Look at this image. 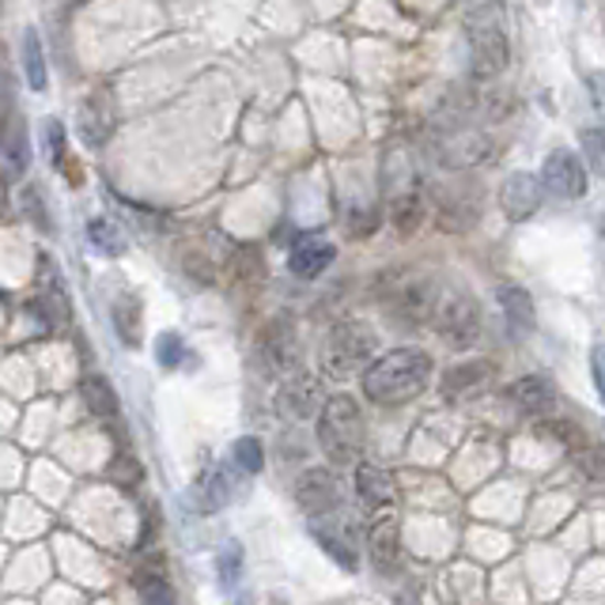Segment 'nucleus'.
<instances>
[{
	"label": "nucleus",
	"mask_w": 605,
	"mask_h": 605,
	"mask_svg": "<svg viewBox=\"0 0 605 605\" xmlns=\"http://www.w3.org/2000/svg\"><path fill=\"white\" fill-rule=\"evenodd\" d=\"M432 371L435 363L424 349H394L363 368V394L375 405H405L428 390Z\"/></svg>",
	"instance_id": "nucleus-1"
},
{
	"label": "nucleus",
	"mask_w": 605,
	"mask_h": 605,
	"mask_svg": "<svg viewBox=\"0 0 605 605\" xmlns=\"http://www.w3.org/2000/svg\"><path fill=\"white\" fill-rule=\"evenodd\" d=\"M318 443L329 461L349 466L363 450V413L352 394H333L318 413Z\"/></svg>",
	"instance_id": "nucleus-2"
},
{
	"label": "nucleus",
	"mask_w": 605,
	"mask_h": 605,
	"mask_svg": "<svg viewBox=\"0 0 605 605\" xmlns=\"http://www.w3.org/2000/svg\"><path fill=\"white\" fill-rule=\"evenodd\" d=\"M466 46H469V61L480 76H500L511 61V46H507V31L496 8L477 4L466 12Z\"/></svg>",
	"instance_id": "nucleus-3"
},
{
	"label": "nucleus",
	"mask_w": 605,
	"mask_h": 605,
	"mask_svg": "<svg viewBox=\"0 0 605 605\" xmlns=\"http://www.w3.org/2000/svg\"><path fill=\"white\" fill-rule=\"evenodd\" d=\"M432 326L450 349H469L480 337V302L466 288L439 291V302L432 310Z\"/></svg>",
	"instance_id": "nucleus-4"
},
{
	"label": "nucleus",
	"mask_w": 605,
	"mask_h": 605,
	"mask_svg": "<svg viewBox=\"0 0 605 605\" xmlns=\"http://www.w3.org/2000/svg\"><path fill=\"white\" fill-rule=\"evenodd\" d=\"M371 352H375V329L371 326L349 318V322L329 329V337H326L329 375H352V371H363L371 360Z\"/></svg>",
	"instance_id": "nucleus-5"
},
{
	"label": "nucleus",
	"mask_w": 605,
	"mask_h": 605,
	"mask_svg": "<svg viewBox=\"0 0 605 605\" xmlns=\"http://www.w3.org/2000/svg\"><path fill=\"white\" fill-rule=\"evenodd\" d=\"M439 291H443L439 280L428 277V273H408V277L394 284V291H390V299H386V310L394 318H402L405 326H424V322H432Z\"/></svg>",
	"instance_id": "nucleus-6"
},
{
	"label": "nucleus",
	"mask_w": 605,
	"mask_h": 605,
	"mask_svg": "<svg viewBox=\"0 0 605 605\" xmlns=\"http://www.w3.org/2000/svg\"><path fill=\"white\" fill-rule=\"evenodd\" d=\"M291 496H296V503H299L302 514L318 519V514H333L337 507H341L344 488H341V480H337L333 469L315 466V469H302V474L296 477V485H291Z\"/></svg>",
	"instance_id": "nucleus-7"
},
{
	"label": "nucleus",
	"mask_w": 605,
	"mask_h": 605,
	"mask_svg": "<svg viewBox=\"0 0 605 605\" xmlns=\"http://www.w3.org/2000/svg\"><path fill=\"white\" fill-rule=\"evenodd\" d=\"M296 352H299V344H296V329H291L288 318H277V322H269L257 333V341H254V363L265 371V375H273V379H280V375H288L291 368H296Z\"/></svg>",
	"instance_id": "nucleus-8"
},
{
	"label": "nucleus",
	"mask_w": 605,
	"mask_h": 605,
	"mask_svg": "<svg viewBox=\"0 0 605 605\" xmlns=\"http://www.w3.org/2000/svg\"><path fill=\"white\" fill-rule=\"evenodd\" d=\"M541 190H549L560 201H575L586 193V171L572 148H553L541 167Z\"/></svg>",
	"instance_id": "nucleus-9"
},
{
	"label": "nucleus",
	"mask_w": 605,
	"mask_h": 605,
	"mask_svg": "<svg viewBox=\"0 0 605 605\" xmlns=\"http://www.w3.org/2000/svg\"><path fill=\"white\" fill-rule=\"evenodd\" d=\"M541 198H545V190H541V182L533 174L527 171H519V174H511L503 182V190H500V209H503V216L507 220H530L533 212L541 209Z\"/></svg>",
	"instance_id": "nucleus-10"
},
{
	"label": "nucleus",
	"mask_w": 605,
	"mask_h": 605,
	"mask_svg": "<svg viewBox=\"0 0 605 605\" xmlns=\"http://www.w3.org/2000/svg\"><path fill=\"white\" fill-rule=\"evenodd\" d=\"M26 167H31V140H26V126L23 118H8V126L0 129V174L8 178V182H15V178L26 174Z\"/></svg>",
	"instance_id": "nucleus-11"
},
{
	"label": "nucleus",
	"mask_w": 605,
	"mask_h": 605,
	"mask_svg": "<svg viewBox=\"0 0 605 605\" xmlns=\"http://www.w3.org/2000/svg\"><path fill=\"white\" fill-rule=\"evenodd\" d=\"M333 254H337L333 243H326V238H318V235H302L288 254V269L296 273L299 280H315L329 269Z\"/></svg>",
	"instance_id": "nucleus-12"
},
{
	"label": "nucleus",
	"mask_w": 605,
	"mask_h": 605,
	"mask_svg": "<svg viewBox=\"0 0 605 605\" xmlns=\"http://www.w3.org/2000/svg\"><path fill=\"white\" fill-rule=\"evenodd\" d=\"M511 402L527 416H549L556 405V386L545 375H527L511 386Z\"/></svg>",
	"instance_id": "nucleus-13"
},
{
	"label": "nucleus",
	"mask_w": 605,
	"mask_h": 605,
	"mask_svg": "<svg viewBox=\"0 0 605 605\" xmlns=\"http://www.w3.org/2000/svg\"><path fill=\"white\" fill-rule=\"evenodd\" d=\"M496 299H500L503 318L511 322L514 333H533V326H538V310H533V299H530L527 288H519V284H500Z\"/></svg>",
	"instance_id": "nucleus-14"
},
{
	"label": "nucleus",
	"mask_w": 605,
	"mask_h": 605,
	"mask_svg": "<svg viewBox=\"0 0 605 605\" xmlns=\"http://www.w3.org/2000/svg\"><path fill=\"white\" fill-rule=\"evenodd\" d=\"M315 397H318V386L310 375H291L280 382L277 390V405L284 416H296V421H302V416L315 413Z\"/></svg>",
	"instance_id": "nucleus-15"
},
{
	"label": "nucleus",
	"mask_w": 605,
	"mask_h": 605,
	"mask_svg": "<svg viewBox=\"0 0 605 605\" xmlns=\"http://www.w3.org/2000/svg\"><path fill=\"white\" fill-rule=\"evenodd\" d=\"M397 519H379L375 527L368 530V556L379 572H390L397 564V549H402V538H397Z\"/></svg>",
	"instance_id": "nucleus-16"
},
{
	"label": "nucleus",
	"mask_w": 605,
	"mask_h": 605,
	"mask_svg": "<svg viewBox=\"0 0 605 605\" xmlns=\"http://www.w3.org/2000/svg\"><path fill=\"white\" fill-rule=\"evenodd\" d=\"M492 379V363L485 360H466L458 363V368H450L447 375H443V397H466L474 394V390H480L485 382Z\"/></svg>",
	"instance_id": "nucleus-17"
},
{
	"label": "nucleus",
	"mask_w": 605,
	"mask_h": 605,
	"mask_svg": "<svg viewBox=\"0 0 605 605\" xmlns=\"http://www.w3.org/2000/svg\"><path fill=\"white\" fill-rule=\"evenodd\" d=\"M355 492H360V500L368 507H382L394 500V477L386 469L371 466V461H360L355 466Z\"/></svg>",
	"instance_id": "nucleus-18"
},
{
	"label": "nucleus",
	"mask_w": 605,
	"mask_h": 605,
	"mask_svg": "<svg viewBox=\"0 0 605 605\" xmlns=\"http://www.w3.org/2000/svg\"><path fill=\"white\" fill-rule=\"evenodd\" d=\"M114 329H118V337L129 349H140V341H145V310H140V299L132 291L114 299Z\"/></svg>",
	"instance_id": "nucleus-19"
},
{
	"label": "nucleus",
	"mask_w": 605,
	"mask_h": 605,
	"mask_svg": "<svg viewBox=\"0 0 605 605\" xmlns=\"http://www.w3.org/2000/svg\"><path fill=\"white\" fill-rule=\"evenodd\" d=\"M23 76L26 84L34 87V92H42L46 87V53H42V39L34 31L23 34Z\"/></svg>",
	"instance_id": "nucleus-20"
},
{
	"label": "nucleus",
	"mask_w": 605,
	"mask_h": 605,
	"mask_svg": "<svg viewBox=\"0 0 605 605\" xmlns=\"http://www.w3.org/2000/svg\"><path fill=\"white\" fill-rule=\"evenodd\" d=\"M84 405L95 416H118V394H114V386L103 375L84 379Z\"/></svg>",
	"instance_id": "nucleus-21"
},
{
	"label": "nucleus",
	"mask_w": 605,
	"mask_h": 605,
	"mask_svg": "<svg viewBox=\"0 0 605 605\" xmlns=\"http://www.w3.org/2000/svg\"><path fill=\"white\" fill-rule=\"evenodd\" d=\"M103 99H87L84 106H79V129H84V140L87 145H106V137H110V118H103Z\"/></svg>",
	"instance_id": "nucleus-22"
},
{
	"label": "nucleus",
	"mask_w": 605,
	"mask_h": 605,
	"mask_svg": "<svg viewBox=\"0 0 605 605\" xmlns=\"http://www.w3.org/2000/svg\"><path fill=\"white\" fill-rule=\"evenodd\" d=\"M235 461H224L220 469H212L209 480H204V500H209V507H227L231 496H235Z\"/></svg>",
	"instance_id": "nucleus-23"
},
{
	"label": "nucleus",
	"mask_w": 605,
	"mask_h": 605,
	"mask_svg": "<svg viewBox=\"0 0 605 605\" xmlns=\"http://www.w3.org/2000/svg\"><path fill=\"white\" fill-rule=\"evenodd\" d=\"M137 602L140 605H174V586L163 572H140L137 575Z\"/></svg>",
	"instance_id": "nucleus-24"
},
{
	"label": "nucleus",
	"mask_w": 605,
	"mask_h": 605,
	"mask_svg": "<svg viewBox=\"0 0 605 605\" xmlns=\"http://www.w3.org/2000/svg\"><path fill=\"white\" fill-rule=\"evenodd\" d=\"M87 238L95 243V251H103V254H121L126 251V238H121V231L110 224L106 216H95L92 224H87Z\"/></svg>",
	"instance_id": "nucleus-25"
},
{
	"label": "nucleus",
	"mask_w": 605,
	"mask_h": 605,
	"mask_svg": "<svg viewBox=\"0 0 605 605\" xmlns=\"http://www.w3.org/2000/svg\"><path fill=\"white\" fill-rule=\"evenodd\" d=\"M231 461H235V469H238V474H246V477L262 474V469H265L262 443H257L254 435H243V439L235 443V454H231Z\"/></svg>",
	"instance_id": "nucleus-26"
},
{
	"label": "nucleus",
	"mask_w": 605,
	"mask_h": 605,
	"mask_svg": "<svg viewBox=\"0 0 605 605\" xmlns=\"http://www.w3.org/2000/svg\"><path fill=\"white\" fill-rule=\"evenodd\" d=\"M42 137H46V148H50V156H53V167H57V171H65V163H68L65 126H61L57 118H50L46 126H42Z\"/></svg>",
	"instance_id": "nucleus-27"
},
{
	"label": "nucleus",
	"mask_w": 605,
	"mask_h": 605,
	"mask_svg": "<svg viewBox=\"0 0 605 605\" xmlns=\"http://www.w3.org/2000/svg\"><path fill=\"white\" fill-rule=\"evenodd\" d=\"M315 541H318V545H322L333 560H341V567H349V572L355 567V553H352L349 545H344L341 538H329V533H326L322 527H315Z\"/></svg>",
	"instance_id": "nucleus-28"
},
{
	"label": "nucleus",
	"mask_w": 605,
	"mask_h": 605,
	"mask_svg": "<svg viewBox=\"0 0 605 605\" xmlns=\"http://www.w3.org/2000/svg\"><path fill=\"white\" fill-rule=\"evenodd\" d=\"M23 212L31 216V224H39V231H50V212H46V204H42L39 185H31V190L23 193Z\"/></svg>",
	"instance_id": "nucleus-29"
},
{
	"label": "nucleus",
	"mask_w": 605,
	"mask_h": 605,
	"mask_svg": "<svg viewBox=\"0 0 605 605\" xmlns=\"http://www.w3.org/2000/svg\"><path fill=\"white\" fill-rule=\"evenodd\" d=\"M156 349H159V363H163V368H178V352H185V349H182V341H178L174 333H163V337H159Z\"/></svg>",
	"instance_id": "nucleus-30"
},
{
	"label": "nucleus",
	"mask_w": 605,
	"mask_h": 605,
	"mask_svg": "<svg viewBox=\"0 0 605 605\" xmlns=\"http://www.w3.org/2000/svg\"><path fill=\"white\" fill-rule=\"evenodd\" d=\"M220 580H224V586H231L235 583V575H238V549L235 545H227L224 553H220Z\"/></svg>",
	"instance_id": "nucleus-31"
},
{
	"label": "nucleus",
	"mask_w": 605,
	"mask_h": 605,
	"mask_svg": "<svg viewBox=\"0 0 605 605\" xmlns=\"http://www.w3.org/2000/svg\"><path fill=\"white\" fill-rule=\"evenodd\" d=\"M586 148H591V163L598 167L602 163V148H598V132H594V129L586 132Z\"/></svg>",
	"instance_id": "nucleus-32"
},
{
	"label": "nucleus",
	"mask_w": 605,
	"mask_h": 605,
	"mask_svg": "<svg viewBox=\"0 0 605 605\" xmlns=\"http://www.w3.org/2000/svg\"><path fill=\"white\" fill-rule=\"evenodd\" d=\"M594 379H598V386H602V352H594Z\"/></svg>",
	"instance_id": "nucleus-33"
}]
</instances>
